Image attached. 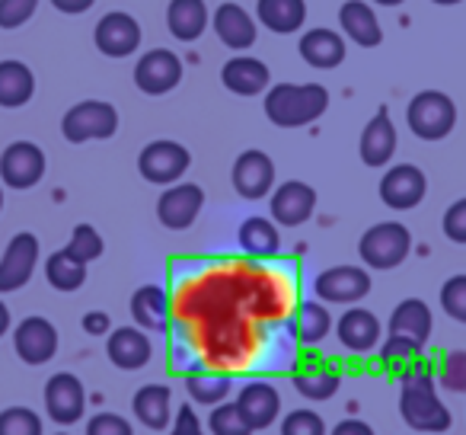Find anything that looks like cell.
I'll return each instance as SVG.
<instances>
[{
	"label": "cell",
	"mask_w": 466,
	"mask_h": 435,
	"mask_svg": "<svg viewBox=\"0 0 466 435\" xmlns=\"http://www.w3.org/2000/svg\"><path fill=\"white\" fill-rule=\"evenodd\" d=\"M400 416L415 432H447L453 422L451 409L441 403L434 375L428 365L415 362L400 375Z\"/></svg>",
	"instance_id": "obj_1"
},
{
	"label": "cell",
	"mask_w": 466,
	"mask_h": 435,
	"mask_svg": "<svg viewBox=\"0 0 466 435\" xmlns=\"http://www.w3.org/2000/svg\"><path fill=\"white\" fill-rule=\"evenodd\" d=\"M329 109L323 84H272L266 90V119L279 129H304Z\"/></svg>",
	"instance_id": "obj_2"
},
{
	"label": "cell",
	"mask_w": 466,
	"mask_h": 435,
	"mask_svg": "<svg viewBox=\"0 0 466 435\" xmlns=\"http://www.w3.org/2000/svg\"><path fill=\"white\" fill-rule=\"evenodd\" d=\"M409 131L421 141H444L457 125V106L447 93L441 90H421L409 99L406 106Z\"/></svg>",
	"instance_id": "obj_3"
},
{
	"label": "cell",
	"mask_w": 466,
	"mask_h": 435,
	"mask_svg": "<svg viewBox=\"0 0 466 435\" xmlns=\"http://www.w3.org/2000/svg\"><path fill=\"white\" fill-rule=\"evenodd\" d=\"M412 254V234L400 222H380L368 228L358 241V256L368 269H396Z\"/></svg>",
	"instance_id": "obj_4"
},
{
	"label": "cell",
	"mask_w": 466,
	"mask_h": 435,
	"mask_svg": "<svg viewBox=\"0 0 466 435\" xmlns=\"http://www.w3.org/2000/svg\"><path fill=\"white\" fill-rule=\"evenodd\" d=\"M118 131V109L106 99H84L61 119V135L71 144L106 141Z\"/></svg>",
	"instance_id": "obj_5"
},
{
	"label": "cell",
	"mask_w": 466,
	"mask_h": 435,
	"mask_svg": "<svg viewBox=\"0 0 466 435\" xmlns=\"http://www.w3.org/2000/svg\"><path fill=\"white\" fill-rule=\"evenodd\" d=\"M188 167H192L188 148H182L179 141H169V138L150 141L137 154V173L147 182H154V186H173L188 173Z\"/></svg>",
	"instance_id": "obj_6"
},
{
	"label": "cell",
	"mask_w": 466,
	"mask_h": 435,
	"mask_svg": "<svg viewBox=\"0 0 466 435\" xmlns=\"http://www.w3.org/2000/svg\"><path fill=\"white\" fill-rule=\"evenodd\" d=\"M370 275L364 266H329L313 279V292L323 305H358L370 295Z\"/></svg>",
	"instance_id": "obj_7"
},
{
	"label": "cell",
	"mask_w": 466,
	"mask_h": 435,
	"mask_svg": "<svg viewBox=\"0 0 466 435\" xmlns=\"http://www.w3.org/2000/svg\"><path fill=\"white\" fill-rule=\"evenodd\" d=\"M46 150L33 141H14L0 154V182L10 189H33L46 176Z\"/></svg>",
	"instance_id": "obj_8"
},
{
	"label": "cell",
	"mask_w": 466,
	"mask_h": 435,
	"mask_svg": "<svg viewBox=\"0 0 466 435\" xmlns=\"http://www.w3.org/2000/svg\"><path fill=\"white\" fill-rule=\"evenodd\" d=\"M268 212H272V222L281 228H300L317 212V189L304 180L281 182L268 195Z\"/></svg>",
	"instance_id": "obj_9"
},
{
	"label": "cell",
	"mask_w": 466,
	"mask_h": 435,
	"mask_svg": "<svg viewBox=\"0 0 466 435\" xmlns=\"http://www.w3.org/2000/svg\"><path fill=\"white\" fill-rule=\"evenodd\" d=\"M39 237L29 234V231L10 237L7 250L0 256V295L20 292L23 285H29L35 263H39Z\"/></svg>",
	"instance_id": "obj_10"
},
{
	"label": "cell",
	"mask_w": 466,
	"mask_h": 435,
	"mask_svg": "<svg viewBox=\"0 0 466 435\" xmlns=\"http://www.w3.org/2000/svg\"><path fill=\"white\" fill-rule=\"evenodd\" d=\"M135 84L147 97H163L182 84V58L169 48H150L135 65Z\"/></svg>",
	"instance_id": "obj_11"
},
{
	"label": "cell",
	"mask_w": 466,
	"mask_h": 435,
	"mask_svg": "<svg viewBox=\"0 0 466 435\" xmlns=\"http://www.w3.org/2000/svg\"><path fill=\"white\" fill-rule=\"evenodd\" d=\"M205 208V189L195 182H173L157 199V218L167 231H186Z\"/></svg>",
	"instance_id": "obj_12"
},
{
	"label": "cell",
	"mask_w": 466,
	"mask_h": 435,
	"mask_svg": "<svg viewBox=\"0 0 466 435\" xmlns=\"http://www.w3.org/2000/svg\"><path fill=\"white\" fill-rule=\"evenodd\" d=\"M46 413L58 426H74L84 419L86 413V390L77 375L71 371H58L48 378L46 384Z\"/></svg>",
	"instance_id": "obj_13"
},
{
	"label": "cell",
	"mask_w": 466,
	"mask_h": 435,
	"mask_svg": "<svg viewBox=\"0 0 466 435\" xmlns=\"http://www.w3.org/2000/svg\"><path fill=\"white\" fill-rule=\"evenodd\" d=\"M230 182L237 189L240 199L259 202L266 195H272L275 189V163L266 150H243L237 161H233L230 170Z\"/></svg>",
	"instance_id": "obj_14"
},
{
	"label": "cell",
	"mask_w": 466,
	"mask_h": 435,
	"mask_svg": "<svg viewBox=\"0 0 466 435\" xmlns=\"http://www.w3.org/2000/svg\"><path fill=\"white\" fill-rule=\"evenodd\" d=\"M428 192V180L415 163H396L380 180V202L393 212H412Z\"/></svg>",
	"instance_id": "obj_15"
},
{
	"label": "cell",
	"mask_w": 466,
	"mask_h": 435,
	"mask_svg": "<svg viewBox=\"0 0 466 435\" xmlns=\"http://www.w3.org/2000/svg\"><path fill=\"white\" fill-rule=\"evenodd\" d=\"M141 39H144L141 23L131 14H125V10L106 14L103 20L96 23V29H93V42H96V48L106 58H128V55L137 52Z\"/></svg>",
	"instance_id": "obj_16"
},
{
	"label": "cell",
	"mask_w": 466,
	"mask_h": 435,
	"mask_svg": "<svg viewBox=\"0 0 466 435\" xmlns=\"http://www.w3.org/2000/svg\"><path fill=\"white\" fill-rule=\"evenodd\" d=\"M14 349L26 365H46L58 352V330L48 317H23L14 330Z\"/></svg>",
	"instance_id": "obj_17"
},
{
	"label": "cell",
	"mask_w": 466,
	"mask_h": 435,
	"mask_svg": "<svg viewBox=\"0 0 466 435\" xmlns=\"http://www.w3.org/2000/svg\"><path fill=\"white\" fill-rule=\"evenodd\" d=\"M396 141H400V138H396L393 119H390L387 106H380L377 116L364 125L361 141H358V154H361L364 167H387L396 154Z\"/></svg>",
	"instance_id": "obj_18"
},
{
	"label": "cell",
	"mask_w": 466,
	"mask_h": 435,
	"mask_svg": "<svg viewBox=\"0 0 466 435\" xmlns=\"http://www.w3.org/2000/svg\"><path fill=\"white\" fill-rule=\"evenodd\" d=\"M220 84L237 97H259L272 87V71L266 61L249 58V55H237L220 67Z\"/></svg>",
	"instance_id": "obj_19"
},
{
	"label": "cell",
	"mask_w": 466,
	"mask_h": 435,
	"mask_svg": "<svg viewBox=\"0 0 466 435\" xmlns=\"http://www.w3.org/2000/svg\"><path fill=\"white\" fill-rule=\"evenodd\" d=\"M106 356H109V362L116 365V368L137 371L150 362L154 346H150L147 333H144L141 326H118V330H109Z\"/></svg>",
	"instance_id": "obj_20"
},
{
	"label": "cell",
	"mask_w": 466,
	"mask_h": 435,
	"mask_svg": "<svg viewBox=\"0 0 466 435\" xmlns=\"http://www.w3.org/2000/svg\"><path fill=\"white\" fill-rule=\"evenodd\" d=\"M237 407H240L247 426L253 429V432H259V429H268L279 419L281 394H279V388L268 381H249L247 388L240 390V397H237Z\"/></svg>",
	"instance_id": "obj_21"
},
{
	"label": "cell",
	"mask_w": 466,
	"mask_h": 435,
	"mask_svg": "<svg viewBox=\"0 0 466 435\" xmlns=\"http://www.w3.org/2000/svg\"><path fill=\"white\" fill-rule=\"evenodd\" d=\"M336 337L349 352H361V356H368V352H374L377 343H380V320H377L374 311L355 305L339 317Z\"/></svg>",
	"instance_id": "obj_22"
},
{
	"label": "cell",
	"mask_w": 466,
	"mask_h": 435,
	"mask_svg": "<svg viewBox=\"0 0 466 435\" xmlns=\"http://www.w3.org/2000/svg\"><path fill=\"white\" fill-rule=\"evenodd\" d=\"M214 33H218V39L224 42L227 48L243 52V48L256 46L259 29H256V20L240 4H230V0H227V4H220V7L214 10Z\"/></svg>",
	"instance_id": "obj_23"
},
{
	"label": "cell",
	"mask_w": 466,
	"mask_h": 435,
	"mask_svg": "<svg viewBox=\"0 0 466 435\" xmlns=\"http://www.w3.org/2000/svg\"><path fill=\"white\" fill-rule=\"evenodd\" d=\"M131 409H135L137 422L150 432H163L173 422V390L167 384H144L131 397Z\"/></svg>",
	"instance_id": "obj_24"
},
{
	"label": "cell",
	"mask_w": 466,
	"mask_h": 435,
	"mask_svg": "<svg viewBox=\"0 0 466 435\" xmlns=\"http://www.w3.org/2000/svg\"><path fill=\"white\" fill-rule=\"evenodd\" d=\"M298 52L300 58L307 61L310 67H317V71H332V67H339L345 61V39L336 33V29H307L304 36H300L298 42Z\"/></svg>",
	"instance_id": "obj_25"
},
{
	"label": "cell",
	"mask_w": 466,
	"mask_h": 435,
	"mask_svg": "<svg viewBox=\"0 0 466 435\" xmlns=\"http://www.w3.org/2000/svg\"><path fill=\"white\" fill-rule=\"evenodd\" d=\"M339 26L361 48H377L383 42L380 20H377L374 7L364 4V0H345L342 10H339Z\"/></svg>",
	"instance_id": "obj_26"
},
{
	"label": "cell",
	"mask_w": 466,
	"mask_h": 435,
	"mask_svg": "<svg viewBox=\"0 0 466 435\" xmlns=\"http://www.w3.org/2000/svg\"><path fill=\"white\" fill-rule=\"evenodd\" d=\"M131 317L141 330L160 333L169 326V295L160 285H141L131 295Z\"/></svg>",
	"instance_id": "obj_27"
},
{
	"label": "cell",
	"mask_w": 466,
	"mask_h": 435,
	"mask_svg": "<svg viewBox=\"0 0 466 435\" xmlns=\"http://www.w3.org/2000/svg\"><path fill=\"white\" fill-rule=\"evenodd\" d=\"M35 97V74L29 65L16 58L0 61V106L4 109H20Z\"/></svg>",
	"instance_id": "obj_28"
},
{
	"label": "cell",
	"mask_w": 466,
	"mask_h": 435,
	"mask_svg": "<svg viewBox=\"0 0 466 435\" xmlns=\"http://www.w3.org/2000/svg\"><path fill=\"white\" fill-rule=\"evenodd\" d=\"M431 326H434L431 307H428L421 298L400 301V305L393 307V314H390V333L415 339L419 346L428 343V337H431Z\"/></svg>",
	"instance_id": "obj_29"
},
{
	"label": "cell",
	"mask_w": 466,
	"mask_h": 435,
	"mask_svg": "<svg viewBox=\"0 0 466 435\" xmlns=\"http://www.w3.org/2000/svg\"><path fill=\"white\" fill-rule=\"evenodd\" d=\"M211 14H208L205 0H169L167 7V26L179 42H195L205 36Z\"/></svg>",
	"instance_id": "obj_30"
},
{
	"label": "cell",
	"mask_w": 466,
	"mask_h": 435,
	"mask_svg": "<svg viewBox=\"0 0 466 435\" xmlns=\"http://www.w3.org/2000/svg\"><path fill=\"white\" fill-rule=\"evenodd\" d=\"M339 384H342V375H339V368L329 362H310V365H304V368H298V375H294L298 394L313 403H323V400H329V397H336Z\"/></svg>",
	"instance_id": "obj_31"
},
{
	"label": "cell",
	"mask_w": 466,
	"mask_h": 435,
	"mask_svg": "<svg viewBox=\"0 0 466 435\" xmlns=\"http://www.w3.org/2000/svg\"><path fill=\"white\" fill-rule=\"evenodd\" d=\"M256 16L268 33H298L307 23V4L304 0H259L256 4Z\"/></svg>",
	"instance_id": "obj_32"
},
{
	"label": "cell",
	"mask_w": 466,
	"mask_h": 435,
	"mask_svg": "<svg viewBox=\"0 0 466 435\" xmlns=\"http://www.w3.org/2000/svg\"><path fill=\"white\" fill-rule=\"evenodd\" d=\"M237 241H240V250L256 260H268V256L279 254L281 247V234H279V224L262 218V214H253L247 222L240 224L237 231Z\"/></svg>",
	"instance_id": "obj_33"
},
{
	"label": "cell",
	"mask_w": 466,
	"mask_h": 435,
	"mask_svg": "<svg viewBox=\"0 0 466 435\" xmlns=\"http://www.w3.org/2000/svg\"><path fill=\"white\" fill-rule=\"evenodd\" d=\"M332 330V314L323 301H304L294 314V337L300 346H319Z\"/></svg>",
	"instance_id": "obj_34"
},
{
	"label": "cell",
	"mask_w": 466,
	"mask_h": 435,
	"mask_svg": "<svg viewBox=\"0 0 466 435\" xmlns=\"http://www.w3.org/2000/svg\"><path fill=\"white\" fill-rule=\"evenodd\" d=\"M46 279L55 292H77L86 282V263L74 260L67 250H58L46 260Z\"/></svg>",
	"instance_id": "obj_35"
},
{
	"label": "cell",
	"mask_w": 466,
	"mask_h": 435,
	"mask_svg": "<svg viewBox=\"0 0 466 435\" xmlns=\"http://www.w3.org/2000/svg\"><path fill=\"white\" fill-rule=\"evenodd\" d=\"M186 390L195 403H205V407H218L227 400V394L233 390V381L220 371H195L186 378Z\"/></svg>",
	"instance_id": "obj_36"
},
{
	"label": "cell",
	"mask_w": 466,
	"mask_h": 435,
	"mask_svg": "<svg viewBox=\"0 0 466 435\" xmlns=\"http://www.w3.org/2000/svg\"><path fill=\"white\" fill-rule=\"evenodd\" d=\"M421 349H425V346H419L415 339L396 337V333H390L387 343L380 346V362L387 365V368H393L396 375H402V371H406L409 365L419 362V358H421Z\"/></svg>",
	"instance_id": "obj_37"
},
{
	"label": "cell",
	"mask_w": 466,
	"mask_h": 435,
	"mask_svg": "<svg viewBox=\"0 0 466 435\" xmlns=\"http://www.w3.org/2000/svg\"><path fill=\"white\" fill-rule=\"evenodd\" d=\"M0 435H46L42 416L29 407L0 409Z\"/></svg>",
	"instance_id": "obj_38"
},
{
	"label": "cell",
	"mask_w": 466,
	"mask_h": 435,
	"mask_svg": "<svg viewBox=\"0 0 466 435\" xmlns=\"http://www.w3.org/2000/svg\"><path fill=\"white\" fill-rule=\"evenodd\" d=\"M65 250L74 256V260H80V263H86V266H90L93 260H99V256H103L106 243H103V237H99V231L93 228V224H77Z\"/></svg>",
	"instance_id": "obj_39"
},
{
	"label": "cell",
	"mask_w": 466,
	"mask_h": 435,
	"mask_svg": "<svg viewBox=\"0 0 466 435\" xmlns=\"http://www.w3.org/2000/svg\"><path fill=\"white\" fill-rule=\"evenodd\" d=\"M208 429H211V435H253V429L247 426L237 403H218V407H211Z\"/></svg>",
	"instance_id": "obj_40"
},
{
	"label": "cell",
	"mask_w": 466,
	"mask_h": 435,
	"mask_svg": "<svg viewBox=\"0 0 466 435\" xmlns=\"http://www.w3.org/2000/svg\"><path fill=\"white\" fill-rule=\"evenodd\" d=\"M438 381L451 394H466V349H453L441 358Z\"/></svg>",
	"instance_id": "obj_41"
},
{
	"label": "cell",
	"mask_w": 466,
	"mask_h": 435,
	"mask_svg": "<svg viewBox=\"0 0 466 435\" xmlns=\"http://www.w3.org/2000/svg\"><path fill=\"white\" fill-rule=\"evenodd\" d=\"M441 307L451 320L466 324V275H451L441 285Z\"/></svg>",
	"instance_id": "obj_42"
},
{
	"label": "cell",
	"mask_w": 466,
	"mask_h": 435,
	"mask_svg": "<svg viewBox=\"0 0 466 435\" xmlns=\"http://www.w3.org/2000/svg\"><path fill=\"white\" fill-rule=\"evenodd\" d=\"M281 435H326V422L317 409L300 407L281 419Z\"/></svg>",
	"instance_id": "obj_43"
},
{
	"label": "cell",
	"mask_w": 466,
	"mask_h": 435,
	"mask_svg": "<svg viewBox=\"0 0 466 435\" xmlns=\"http://www.w3.org/2000/svg\"><path fill=\"white\" fill-rule=\"evenodd\" d=\"M39 0H0V29H20L35 16Z\"/></svg>",
	"instance_id": "obj_44"
},
{
	"label": "cell",
	"mask_w": 466,
	"mask_h": 435,
	"mask_svg": "<svg viewBox=\"0 0 466 435\" xmlns=\"http://www.w3.org/2000/svg\"><path fill=\"white\" fill-rule=\"evenodd\" d=\"M86 435H135V429L118 413H96L86 422Z\"/></svg>",
	"instance_id": "obj_45"
},
{
	"label": "cell",
	"mask_w": 466,
	"mask_h": 435,
	"mask_svg": "<svg viewBox=\"0 0 466 435\" xmlns=\"http://www.w3.org/2000/svg\"><path fill=\"white\" fill-rule=\"evenodd\" d=\"M441 228H444V237L453 243H466V199H457L451 208L444 212V222H441Z\"/></svg>",
	"instance_id": "obj_46"
},
{
	"label": "cell",
	"mask_w": 466,
	"mask_h": 435,
	"mask_svg": "<svg viewBox=\"0 0 466 435\" xmlns=\"http://www.w3.org/2000/svg\"><path fill=\"white\" fill-rule=\"evenodd\" d=\"M169 435H205V429H201V419H198V413H195L192 403H182V407L176 409Z\"/></svg>",
	"instance_id": "obj_47"
},
{
	"label": "cell",
	"mask_w": 466,
	"mask_h": 435,
	"mask_svg": "<svg viewBox=\"0 0 466 435\" xmlns=\"http://www.w3.org/2000/svg\"><path fill=\"white\" fill-rule=\"evenodd\" d=\"M80 326H84L90 337H109L112 320H109V314H106V311H86L84 320H80Z\"/></svg>",
	"instance_id": "obj_48"
},
{
	"label": "cell",
	"mask_w": 466,
	"mask_h": 435,
	"mask_svg": "<svg viewBox=\"0 0 466 435\" xmlns=\"http://www.w3.org/2000/svg\"><path fill=\"white\" fill-rule=\"evenodd\" d=\"M93 4H96V0H52V7L61 10V14H67V16L86 14V10H90Z\"/></svg>",
	"instance_id": "obj_49"
},
{
	"label": "cell",
	"mask_w": 466,
	"mask_h": 435,
	"mask_svg": "<svg viewBox=\"0 0 466 435\" xmlns=\"http://www.w3.org/2000/svg\"><path fill=\"white\" fill-rule=\"evenodd\" d=\"M329 435H374V429H370L368 422H361V419H342Z\"/></svg>",
	"instance_id": "obj_50"
},
{
	"label": "cell",
	"mask_w": 466,
	"mask_h": 435,
	"mask_svg": "<svg viewBox=\"0 0 466 435\" xmlns=\"http://www.w3.org/2000/svg\"><path fill=\"white\" fill-rule=\"evenodd\" d=\"M7 330H10V307L0 301V337H4Z\"/></svg>",
	"instance_id": "obj_51"
},
{
	"label": "cell",
	"mask_w": 466,
	"mask_h": 435,
	"mask_svg": "<svg viewBox=\"0 0 466 435\" xmlns=\"http://www.w3.org/2000/svg\"><path fill=\"white\" fill-rule=\"evenodd\" d=\"M370 4H380V7H400L406 0H370Z\"/></svg>",
	"instance_id": "obj_52"
},
{
	"label": "cell",
	"mask_w": 466,
	"mask_h": 435,
	"mask_svg": "<svg viewBox=\"0 0 466 435\" xmlns=\"http://www.w3.org/2000/svg\"><path fill=\"white\" fill-rule=\"evenodd\" d=\"M431 4H438V7H453V4H460V0H431Z\"/></svg>",
	"instance_id": "obj_53"
},
{
	"label": "cell",
	"mask_w": 466,
	"mask_h": 435,
	"mask_svg": "<svg viewBox=\"0 0 466 435\" xmlns=\"http://www.w3.org/2000/svg\"><path fill=\"white\" fill-rule=\"evenodd\" d=\"M0 212H4V182H0Z\"/></svg>",
	"instance_id": "obj_54"
},
{
	"label": "cell",
	"mask_w": 466,
	"mask_h": 435,
	"mask_svg": "<svg viewBox=\"0 0 466 435\" xmlns=\"http://www.w3.org/2000/svg\"><path fill=\"white\" fill-rule=\"evenodd\" d=\"M55 435H71V432H55Z\"/></svg>",
	"instance_id": "obj_55"
}]
</instances>
